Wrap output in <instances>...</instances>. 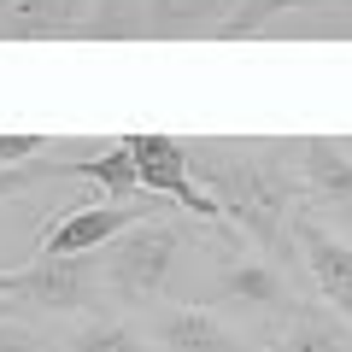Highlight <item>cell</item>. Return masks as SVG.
I'll return each instance as SVG.
<instances>
[{
  "label": "cell",
  "mask_w": 352,
  "mask_h": 352,
  "mask_svg": "<svg viewBox=\"0 0 352 352\" xmlns=\"http://www.w3.org/2000/svg\"><path fill=\"white\" fill-rule=\"evenodd\" d=\"M100 294H106V276H100V258L94 252H82V258H30L18 270H6V300L53 311V317L82 311Z\"/></svg>",
  "instance_id": "3"
},
{
  "label": "cell",
  "mask_w": 352,
  "mask_h": 352,
  "mask_svg": "<svg viewBox=\"0 0 352 352\" xmlns=\"http://www.w3.org/2000/svg\"><path fill=\"white\" fill-rule=\"evenodd\" d=\"M276 352H346V340H340V329L329 323V317L294 305L288 329H282V340H276Z\"/></svg>",
  "instance_id": "11"
},
{
  "label": "cell",
  "mask_w": 352,
  "mask_h": 352,
  "mask_svg": "<svg viewBox=\"0 0 352 352\" xmlns=\"http://www.w3.org/2000/svg\"><path fill=\"white\" fill-rule=\"evenodd\" d=\"M294 247H300L317 294L352 323V241H340L335 229H323V223H294Z\"/></svg>",
  "instance_id": "6"
},
{
  "label": "cell",
  "mask_w": 352,
  "mask_h": 352,
  "mask_svg": "<svg viewBox=\"0 0 352 352\" xmlns=\"http://www.w3.org/2000/svg\"><path fill=\"white\" fill-rule=\"evenodd\" d=\"M188 159H206L194 164L200 170V182L212 188V200L223 206V217L235 229H247L258 247H276L288 252L294 241V206H300V170H282V164H264V159H247V153L235 147H212V141H200V147H188Z\"/></svg>",
  "instance_id": "1"
},
{
  "label": "cell",
  "mask_w": 352,
  "mask_h": 352,
  "mask_svg": "<svg viewBox=\"0 0 352 352\" xmlns=\"http://www.w3.org/2000/svg\"><path fill=\"white\" fill-rule=\"evenodd\" d=\"M176 258H182V235H176V223L147 217V223L124 229L118 241H106V247H100L106 294L124 300V305L164 300V288H170V276H176Z\"/></svg>",
  "instance_id": "2"
},
{
  "label": "cell",
  "mask_w": 352,
  "mask_h": 352,
  "mask_svg": "<svg viewBox=\"0 0 352 352\" xmlns=\"http://www.w3.org/2000/svg\"><path fill=\"white\" fill-rule=\"evenodd\" d=\"M12 305H18V300H0V317H12Z\"/></svg>",
  "instance_id": "15"
},
{
  "label": "cell",
  "mask_w": 352,
  "mask_h": 352,
  "mask_svg": "<svg viewBox=\"0 0 352 352\" xmlns=\"http://www.w3.org/2000/svg\"><path fill=\"white\" fill-rule=\"evenodd\" d=\"M0 352H47V340H41L36 329L12 323V317H0Z\"/></svg>",
  "instance_id": "14"
},
{
  "label": "cell",
  "mask_w": 352,
  "mask_h": 352,
  "mask_svg": "<svg viewBox=\"0 0 352 352\" xmlns=\"http://www.w3.org/2000/svg\"><path fill=\"white\" fill-rule=\"evenodd\" d=\"M0 300H6V270H0Z\"/></svg>",
  "instance_id": "16"
},
{
  "label": "cell",
  "mask_w": 352,
  "mask_h": 352,
  "mask_svg": "<svg viewBox=\"0 0 352 352\" xmlns=\"http://www.w3.org/2000/svg\"><path fill=\"white\" fill-rule=\"evenodd\" d=\"M153 212H164L159 194H147V200H94V206H65L59 223L41 235L36 258H82V252L106 247V241H118L124 229L147 223Z\"/></svg>",
  "instance_id": "4"
},
{
  "label": "cell",
  "mask_w": 352,
  "mask_h": 352,
  "mask_svg": "<svg viewBox=\"0 0 352 352\" xmlns=\"http://www.w3.org/2000/svg\"><path fill=\"white\" fill-rule=\"evenodd\" d=\"M159 346L164 352H252L223 317L200 311V305H176V311H159Z\"/></svg>",
  "instance_id": "8"
},
{
  "label": "cell",
  "mask_w": 352,
  "mask_h": 352,
  "mask_svg": "<svg viewBox=\"0 0 352 352\" xmlns=\"http://www.w3.org/2000/svg\"><path fill=\"white\" fill-rule=\"evenodd\" d=\"M129 153H135V170H141V188L159 194V200H176L182 212L206 217V223H217L223 217V206L212 200V194L194 182V159H188V141L176 135H159V129H141V135H124Z\"/></svg>",
  "instance_id": "5"
},
{
  "label": "cell",
  "mask_w": 352,
  "mask_h": 352,
  "mask_svg": "<svg viewBox=\"0 0 352 352\" xmlns=\"http://www.w3.org/2000/svg\"><path fill=\"white\" fill-rule=\"evenodd\" d=\"M223 294L235 305H252V311H294V300L282 288V276L270 270V258H235L223 270Z\"/></svg>",
  "instance_id": "10"
},
{
  "label": "cell",
  "mask_w": 352,
  "mask_h": 352,
  "mask_svg": "<svg viewBox=\"0 0 352 352\" xmlns=\"http://www.w3.org/2000/svg\"><path fill=\"white\" fill-rule=\"evenodd\" d=\"M300 188L311 200L335 206V212H352V147L346 141H300Z\"/></svg>",
  "instance_id": "7"
},
{
  "label": "cell",
  "mask_w": 352,
  "mask_h": 352,
  "mask_svg": "<svg viewBox=\"0 0 352 352\" xmlns=\"http://www.w3.org/2000/svg\"><path fill=\"white\" fill-rule=\"evenodd\" d=\"M305 6H317V0H235L223 12V24H217V36H258L264 24H276L288 12H305Z\"/></svg>",
  "instance_id": "12"
},
{
  "label": "cell",
  "mask_w": 352,
  "mask_h": 352,
  "mask_svg": "<svg viewBox=\"0 0 352 352\" xmlns=\"http://www.w3.org/2000/svg\"><path fill=\"white\" fill-rule=\"evenodd\" d=\"M65 352H153V346L129 323H88V329H76V335H71V346H65Z\"/></svg>",
  "instance_id": "13"
},
{
  "label": "cell",
  "mask_w": 352,
  "mask_h": 352,
  "mask_svg": "<svg viewBox=\"0 0 352 352\" xmlns=\"http://www.w3.org/2000/svg\"><path fill=\"white\" fill-rule=\"evenodd\" d=\"M65 176H82V182H94V188H100L106 200H147V188H141V170H135V153H129V141H118V147L94 153V159L65 164Z\"/></svg>",
  "instance_id": "9"
}]
</instances>
